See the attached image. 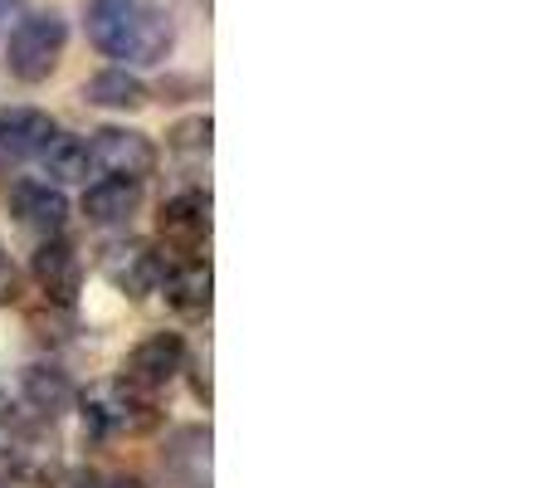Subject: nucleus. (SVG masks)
Instances as JSON below:
<instances>
[{"mask_svg": "<svg viewBox=\"0 0 556 488\" xmlns=\"http://www.w3.org/2000/svg\"><path fill=\"white\" fill-rule=\"evenodd\" d=\"M88 39L103 49L108 59H123L117 68L137 64H162L172 54V20L152 5V0H88Z\"/></svg>", "mask_w": 556, "mask_h": 488, "instance_id": "1", "label": "nucleus"}, {"mask_svg": "<svg viewBox=\"0 0 556 488\" xmlns=\"http://www.w3.org/2000/svg\"><path fill=\"white\" fill-rule=\"evenodd\" d=\"M68 45V20L59 10H35L5 35V68L20 84H45Z\"/></svg>", "mask_w": 556, "mask_h": 488, "instance_id": "2", "label": "nucleus"}, {"mask_svg": "<svg viewBox=\"0 0 556 488\" xmlns=\"http://www.w3.org/2000/svg\"><path fill=\"white\" fill-rule=\"evenodd\" d=\"M78 415H84V430L98 435V440H117V435H142L156 425L152 396L132 391V386L117 376V381H98L84 391L78 401Z\"/></svg>", "mask_w": 556, "mask_h": 488, "instance_id": "3", "label": "nucleus"}, {"mask_svg": "<svg viewBox=\"0 0 556 488\" xmlns=\"http://www.w3.org/2000/svg\"><path fill=\"white\" fill-rule=\"evenodd\" d=\"M88 152H93V172L123 176V182H137V186L156 172L152 137L132 133V127H98V133L88 137Z\"/></svg>", "mask_w": 556, "mask_h": 488, "instance_id": "4", "label": "nucleus"}, {"mask_svg": "<svg viewBox=\"0 0 556 488\" xmlns=\"http://www.w3.org/2000/svg\"><path fill=\"white\" fill-rule=\"evenodd\" d=\"M186 372V342L176 333H152L147 342L132 347V356L123 362V381L142 396H156Z\"/></svg>", "mask_w": 556, "mask_h": 488, "instance_id": "5", "label": "nucleus"}, {"mask_svg": "<svg viewBox=\"0 0 556 488\" xmlns=\"http://www.w3.org/2000/svg\"><path fill=\"white\" fill-rule=\"evenodd\" d=\"M162 274H166L162 254H156L152 245H142V240H117V245L103 249V278L123 298L156 293V288H162Z\"/></svg>", "mask_w": 556, "mask_h": 488, "instance_id": "6", "label": "nucleus"}, {"mask_svg": "<svg viewBox=\"0 0 556 488\" xmlns=\"http://www.w3.org/2000/svg\"><path fill=\"white\" fill-rule=\"evenodd\" d=\"M10 215H15L29 235L54 240V235L64 230V221H68V201H64V191H59V186L25 176V182L10 186Z\"/></svg>", "mask_w": 556, "mask_h": 488, "instance_id": "7", "label": "nucleus"}, {"mask_svg": "<svg viewBox=\"0 0 556 488\" xmlns=\"http://www.w3.org/2000/svg\"><path fill=\"white\" fill-rule=\"evenodd\" d=\"M162 470L172 488H211V430L205 425L176 430L162 454Z\"/></svg>", "mask_w": 556, "mask_h": 488, "instance_id": "8", "label": "nucleus"}, {"mask_svg": "<svg viewBox=\"0 0 556 488\" xmlns=\"http://www.w3.org/2000/svg\"><path fill=\"white\" fill-rule=\"evenodd\" d=\"M162 240L181 254H195L211 240V196L205 191H181L162 205Z\"/></svg>", "mask_w": 556, "mask_h": 488, "instance_id": "9", "label": "nucleus"}, {"mask_svg": "<svg viewBox=\"0 0 556 488\" xmlns=\"http://www.w3.org/2000/svg\"><path fill=\"white\" fill-rule=\"evenodd\" d=\"M35 284H39V293L49 298V303H74L78 298V284H84V264H78V254H74V245L68 240H45L35 249Z\"/></svg>", "mask_w": 556, "mask_h": 488, "instance_id": "10", "label": "nucleus"}, {"mask_svg": "<svg viewBox=\"0 0 556 488\" xmlns=\"http://www.w3.org/2000/svg\"><path fill=\"white\" fill-rule=\"evenodd\" d=\"M54 133V117L39 108H5L0 113V162H29Z\"/></svg>", "mask_w": 556, "mask_h": 488, "instance_id": "11", "label": "nucleus"}, {"mask_svg": "<svg viewBox=\"0 0 556 488\" xmlns=\"http://www.w3.org/2000/svg\"><path fill=\"white\" fill-rule=\"evenodd\" d=\"M39 172L49 176V186H78L93 176V152H88L84 137H68V133H54L45 147H39Z\"/></svg>", "mask_w": 556, "mask_h": 488, "instance_id": "12", "label": "nucleus"}, {"mask_svg": "<svg viewBox=\"0 0 556 488\" xmlns=\"http://www.w3.org/2000/svg\"><path fill=\"white\" fill-rule=\"evenodd\" d=\"M211 288H215L211 264H201V259H186V264H176L172 274H162L166 303H172L176 313H186V317L211 313Z\"/></svg>", "mask_w": 556, "mask_h": 488, "instance_id": "13", "label": "nucleus"}, {"mask_svg": "<svg viewBox=\"0 0 556 488\" xmlns=\"http://www.w3.org/2000/svg\"><path fill=\"white\" fill-rule=\"evenodd\" d=\"M137 205H142V186L123 176H103L84 191V215L93 225H123L127 215H137Z\"/></svg>", "mask_w": 556, "mask_h": 488, "instance_id": "14", "label": "nucleus"}, {"mask_svg": "<svg viewBox=\"0 0 556 488\" xmlns=\"http://www.w3.org/2000/svg\"><path fill=\"white\" fill-rule=\"evenodd\" d=\"M20 396H25L29 411H39L45 421H54V415H64L68 405H74V381H68L59 366H25V376H20Z\"/></svg>", "mask_w": 556, "mask_h": 488, "instance_id": "15", "label": "nucleus"}, {"mask_svg": "<svg viewBox=\"0 0 556 488\" xmlns=\"http://www.w3.org/2000/svg\"><path fill=\"white\" fill-rule=\"evenodd\" d=\"M84 98L93 108H123V113H132V108L147 103V84L137 74H127V68H103V74H93L84 84Z\"/></svg>", "mask_w": 556, "mask_h": 488, "instance_id": "16", "label": "nucleus"}, {"mask_svg": "<svg viewBox=\"0 0 556 488\" xmlns=\"http://www.w3.org/2000/svg\"><path fill=\"white\" fill-rule=\"evenodd\" d=\"M172 147L186 157H205L211 152V117H186L172 127Z\"/></svg>", "mask_w": 556, "mask_h": 488, "instance_id": "17", "label": "nucleus"}, {"mask_svg": "<svg viewBox=\"0 0 556 488\" xmlns=\"http://www.w3.org/2000/svg\"><path fill=\"white\" fill-rule=\"evenodd\" d=\"M20 20H25V5H20V0H0V39H5Z\"/></svg>", "mask_w": 556, "mask_h": 488, "instance_id": "18", "label": "nucleus"}, {"mask_svg": "<svg viewBox=\"0 0 556 488\" xmlns=\"http://www.w3.org/2000/svg\"><path fill=\"white\" fill-rule=\"evenodd\" d=\"M10 293H15V268H10V259L0 254V303H5Z\"/></svg>", "mask_w": 556, "mask_h": 488, "instance_id": "19", "label": "nucleus"}, {"mask_svg": "<svg viewBox=\"0 0 556 488\" xmlns=\"http://www.w3.org/2000/svg\"><path fill=\"white\" fill-rule=\"evenodd\" d=\"M113 488H142V484H137V479H123V484H113Z\"/></svg>", "mask_w": 556, "mask_h": 488, "instance_id": "20", "label": "nucleus"}]
</instances>
